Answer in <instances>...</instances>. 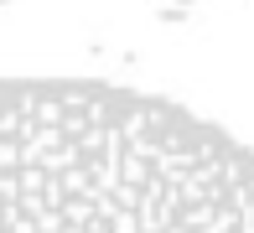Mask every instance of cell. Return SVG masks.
<instances>
[{
  "mask_svg": "<svg viewBox=\"0 0 254 233\" xmlns=\"http://www.w3.org/2000/svg\"><path fill=\"white\" fill-rule=\"evenodd\" d=\"M0 5H5V0H0Z\"/></svg>",
  "mask_w": 254,
  "mask_h": 233,
  "instance_id": "7a4b0ae2",
  "label": "cell"
},
{
  "mask_svg": "<svg viewBox=\"0 0 254 233\" xmlns=\"http://www.w3.org/2000/svg\"><path fill=\"white\" fill-rule=\"evenodd\" d=\"M0 233H254V150L109 78H0Z\"/></svg>",
  "mask_w": 254,
  "mask_h": 233,
  "instance_id": "6da1fadb",
  "label": "cell"
}]
</instances>
